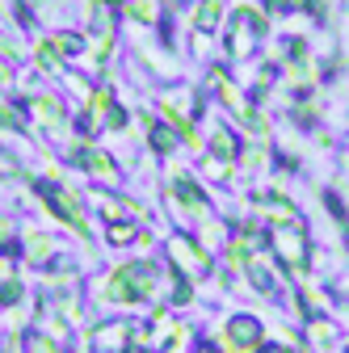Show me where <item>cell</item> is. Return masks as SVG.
Listing matches in <instances>:
<instances>
[{"mask_svg": "<svg viewBox=\"0 0 349 353\" xmlns=\"http://www.w3.org/2000/svg\"><path fill=\"white\" fill-rule=\"evenodd\" d=\"M38 194H42V202H47V206L63 219V223H72V228L84 236V219H80V210H76V202H72V194H68V190H59V185H51V181H42V185H38Z\"/></svg>", "mask_w": 349, "mask_h": 353, "instance_id": "7a4b0ae2", "label": "cell"}, {"mask_svg": "<svg viewBox=\"0 0 349 353\" xmlns=\"http://www.w3.org/2000/svg\"><path fill=\"white\" fill-rule=\"evenodd\" d=\"M21 299V286L13 282V278H5V286H0V307H9V303H17Z\"/></svg>", "mask_w": 349, "mask_h": 353, "instance_id": "52a82bcc", "label": "cell"}, {"mask_svg": "<svg viewBox=\"0 0 349 353\" xmlns=\"http://www.w3.org/2000/svg\"><path fill=\"white\" fill-rule=\"evenodd\" d=\"M261 353H282V349H261Z\"/></svg>", "mask_w": 349, "mask_h": 353, "instance_id": "4fadbf2b", "label": "cell"}, {"mask_svg": "<svg viewBox=\"0 0 349 353\" xmlns=\"http://www.w3.org/2000/svg\"><path fill=\"white\" fill-rule=\"evenodd\" d=\"M228 336H232L236 345H257V341H261V324H257L252 316H236V320L228 324Z\"/></svg>", "mask_w": 349, "mask_h": 353, "instance_id": "277c9868", "label": "cell"}, {"mask_svg": "<svg viewBox=\"0 0 349 353\" xmlns=\"http://www.w3.org/2000/svg\"><path fill=\"white\" fill-rule=\"evenodd\" d=\"M72 160H76V164H84V168H89V172H101V176H106V172H114V164H110L106 156H97V152H89V148H80V152H76Z\"/></svg>", "mask_w": 349, "mask_h": 353, "instance_id": "5b68a950", "label": "cell"}, {"mask_svg": "<svg viewBox=\"0 0 349 353\" xmlns=\"http://www.w3.org/2000/svg\"><path fill=\"white\" fill-rule=\"evenodd\" d=\"M130 353H148V349H130Z\"/></svg>", "mask_w": 349, "mask_h": 353, "instance_id": "5bb4252c", "label": "cell"}, {"mask_svg": "<svg viewBox=\"0 0 349 353\" xmlns=\"http://www.w3.org/2000/svg\"><path fill=\"white\" fill-rule=\"evenodd\" d=\"M9 232H13V228H9V219H0V244L9 240Z\"/></svg>", "mask_w": 349, "mask_h": 353, "instance_id": "8fae6325", "label": "cell"}, {"mask_svg": "<svg viewBox=\"0 0 349 353\" xmlns=\"http://www.w3.org/2000/svg\"><path fill=\"white\" fill-rule=\"evenodd\" d=\"M202 353H219V349H210V345H202Z\"/></svg>", "mask_w": 349, "mask_h": 353, "instance_id": "7c38bea8", "label": "cell"}, {"mask_svg": "<svg viewBox=\"0 0 349 353\" xmlns=\"http://www.w3.org/2000/svg\"><path fill=\"white\" fill-rule=\"evenodd\" d=\"M110 236H114V244H130V228H122V223L110 228Z\"/></svg>", "mask_w": 349, "mask_h": 353, "instance_id": "30bf717a", "label": "cell"}, {"mask_svg": "<svg viewBox=\"0 0 349 353\" xmlns=\"http://www.w3.org/2000/svg\"><path fill=\"white\" fill-rule=\"evenodd\" d=\"M30 353H55V345H47V336H30Z\"/></svg>", "mask_w": 349, "mask_h": 353, "instance_id": "9c48e42d", "label": "cell"}, {"mask_svg": "<svg viewBox=\"0 0 349 353\" xmlns=\"http://www.w3.org/2000/svg\"><path fill=\"white\" fill-rule=\"evenodd\" d=\"M152 286H156V270H152V265H126V270H118L114 282H110V299L130 303V299H143Z\"/></svg>", "mask_w": 349, "mask_h": 353, "instance_id": "6da1fadb", "label": "cell"}, {"mask_svg": "<svg viewBox=\"0 0 349 353\" xmlns=\"http://www.w3.org/2000/svg\"><path fill=\"white\" fill-rule=\"evenodd\" d=\"M274 248L282 252V261L290 265V270H299V265H303V240H299L295 232H278V236H274Z\"/></svg>", "mask_w": 349, "mask_h": 353, "instance_id": "3957f363", "label": "cell"}, {"mask_svg": "<svg viewBox=\"0 0 349 353\" xmlns=\"http://www.w3.org/2000/svg\"><path fill=\"white\" fill-rule=\"evenodd\" d=\"M215 17H219V0H206V9H198V26H202V30H210V26H215Z\"/></svg>", "mask_w": 349, "mask_h": 353, "instance_id": "8992f818", "label": "cell"}, {"mask_svg": "<svg viewBox=\"0 0 349 353\" xmlns=\"http://www.w3.org/2000/svg\"><path fill=\"white\" fill-rule=\"evenodd\" d=\"M152 143H156V148L164 152V148L172 143V135H168V130H164V126H156V130H152Z\"/></svg>", "mask_w": 349, "mask_h": 353, "instance_id": "ba28073f", "label": "cell"}]
</instances>
